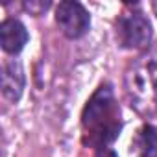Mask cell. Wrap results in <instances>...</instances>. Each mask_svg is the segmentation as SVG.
<instances>
[{
  "label": "cell",
  "mask_w": 157,
  "mask_h": 157,
  "mask_svg": "<svg viewBox=\"0 0 157 157\" xmlns=\"http://www.w3.org/2000/svg\"><path fill=\"white\" fill-rule=\"evenodd\" d=\"M82 124L85 133L89 135L85 142H89L98 150L107 148V144L118 137L122 128L120 107L115 100V94L109 83L98 87L93 98L87 102L82 115Z\"/></svg>",
  "instance_id": "6da1fadb"
},
{
  "label": "cell",
  "mask_w": 157,
  "mask_h": 157,
  "mask_svg": "<svg viewBox=\"0 0 157 157\" xmlns=\"http://www.w3.org/2000/svg\"><path fill=\"white\" fill-rule=\"evenodd\" d=\"M56 22L63 35L80 39L91 28V15L80 2H61L56 8Z\"/></svg>",
  "instance_id": "277c9868"
},
{
  "label": "cell",
  "mask_w": 157,
  "mask_h": 157,
  "mask_svg": "<svg viewBox=\"0 0 157 157\" xmlns=\"http://www.w3.org/2000/svg\"><path fill=\"white\" fill-rule=\"evenodd\" d=\"M153 10H155V15H157V2H153Z\"/></svg>",
  "instance_id": "9c48e42d"
},
{
  "label": "cell",
  "mask_w": 157,
  "mask_h": 157,
  "mask_svg": "<svg viewBox=\"0 0 157 157\" xmlns=\"http://www.w3.org/2000/svg\"><path fill=\"white\" fill-rule=\"evenodd\" d=\"M28 43L26 26L17 19H6L0 24V44L8 54H19Z\"/></svg>",
  "instance_id": "8992f818"
},
{
  "label": "cell",
  "mask_w": 157,
  "mask_h": 157,
  "mask_svg": "<svg viewBox=\"0 0 157 157\" xmlns=\"http://www.w3.org/2000/svg\"><path fill=\"white\" fill-rule=\"evenodd\" d=\"M24 8L33 15H41L43 11H46L50 8V2H26Z\"/></svg>",
  "instance_id": "ba28073f"
},
{
  "label": "cell",
  "mask_w": 157,
  "mask_h": 157,
  "mask_svg": "<svg viewBox=\"0 0 157 157\" xmlns=\"http://www.w3.org/2000/svg\"><path fill=\"white\" fill-rule=\"evenodd\" d=\"M24 83H26V78H24V70L22 65L15 59L6 61L2 67V94L6 100L10 102H19L24 91Z\"/></svg>",
  "instance_id": "5b68a950"
},
{
  "label": "cell",
  "mask_w": 157,
  "mask_h": 157,
  "mask_svg": "<svg viewBox=\"0 0 157 157\" xmlns=\"http://www.w3.org/2000/svg\"><path fill=\"white\" fill-rule=\"evenodd\" d=\"M126 89L139 111L157 107V52L142 56L126 74Z\"/></svg>",
  "instance_id": "7a4b0ae2"
},
{
  "label": "cell",
  "mask_w": 157,
  "mask_h": 157,
  "mask_svg": "<svg viewBox=\"0 0 157 157\" xmlns=\"http://www.w3.org/2000/svg\"><path fill=\"white\" fill-rule=\"evenodd\" d=\"M133 148L139 157H157V129L151 124H144L135 135Z\"/></svg>",
  "instance_id": "52a82bcc"
},
{
  "label": "cell",
  "mask_w": 157,
  "mask_h": 157,
  "mask_svg": "<svg viewBox=\"0 0 157 157\" xmlns=\"http://www.w3.org/2000/svg\"><path fill=\"white\" fill-rule=\"evenodd\" d=\"M151 24L142 11H124L117 21V41L122 48L142 50L151 43Z\"/></svg>",
  "instance_id": "3957f363"
}]
</instances>
